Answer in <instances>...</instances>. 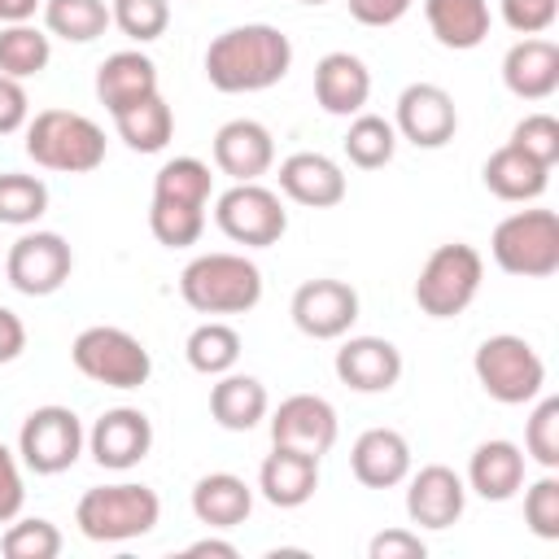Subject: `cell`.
<instances>
[{"label": "cell", "mask_w": 559, "mask_h": 559, "mask_svg": "<svg viewBox=\"0 0 559 559\" xmlns=\"http://www.w3.org/2000/svg\"><path fill=\"white\" fill-rule=\"evenodd\" d=\"M472 371H476V384L502 406H528L546 389L542 354L515 332L485 336L476 345V354H472Z\"/></svg>", "instance_id": "7"}, {"label": "cell", "mask_w": 559, "mask_h": 559, "mask_svg": "<svg viewBox=\"0 0 559 559\" xmlns=\"http://www.w3.org/2000/svg\"><path fill=\"white\" fill-rule=\"evenodd\" d=\"M87 445V432H83V419L70 411V406H35L22 428H17V459L26 472L35 476H61L79 463Z\"/></svg>", "instance_id": "10"}, {"label": "cell", "mask_w": 559, "mask_h": 559, "mask_svg": "<svg viewBox=\"0 0 559 559\" xmlns=\"http://www.w3.org/2000/svg\"><path fill=\"white\" fill-rule=\"evenodd\" d=\"M467 511V485L454 467L445 463H424L419 472L406 476V515L419 528H450Z\"/></svg>", "instance_id": "17"}, {"label": "cell", "mask_w": 559, "mask_h": 559, "mask_svg": "<svg viewBox=\"0 0 559 559\" xmlns=\"http://www.w3.org/2000/svg\"><path fill=\"white\" fill-rule=\"evenodd\" d=\"M26 157L57 175H92L105 162V131L79 109H39L26 127Z\"/></svg>", "instance_id": "5"}, {"label": "cell", "mask_w": 559, "mask_h": 559, "mask_svg": "<svg viewBox=\"0 0 559 559\" xmlns=\"http://www.w3.org/2000/svg\"><path fill=\"white\" fill-rule=\"evenodd\" d=\"M280 192H284L293 205L332 210V205L345 201L349 179H345L341 162H332L328 153L301 148V153H288V157L280 162Z\"/></svg>", "instance_id": "20"}, {"label": "cell", "mask_w": 559, "mask_h": 559, "mask_svg": "<svg viewBox=\"0 0 559 559\" xmlns=\"http://www.w3.org/2000/svg\"><path fill=\"white\" fill-rule=\"evenodd\" d=\"M502 83L520 100H546L559 92V44L546 35H520L502 57Z\"/></svg>", "instance_id": "22"}, {"label": "cell", "mask_w": 559, "mask_h": 559, "mask_svg": "<svg viewBox=\"0 0 559 559\" xmlns=\"http://www.w3.org/2000/svg\"><path fill=\"white\" fill-rule=\"evenodd\" d=\"M52 61V35L31 22L0 26V74L9 79H35Z\"/></svg>", "instance_id": "33"}, {"label": "cell", "mask_w": 559, "mask_h": 559, "mask_svg": "<svg viewBox=\"0 0 559 559\" xmlns=\"http://www.w3.org/2000/svg\"><path fill=\"white\" fill-rule=\"evenodd\" d=\"M480 280H485L480 249L467 245V240H450V245H437L428 253V262L419 266L411 293H415V306L428 319H454L476 301Z\"/></svg>", "instance_id": "6"}, {"label": "cell", "mask_w": 559, "mask_h": 559, "mask_svg": "<svg viewBox=\"0 0 559 559\" xmlns=\"http://www.w3.org/2000/svg\"><path fill=\"white\" fill-rule=\"evenodd\" d=\"M297 4H328V0H297Z\"/></svg>", "instance_id": "50"}, {"label": "cell", "mask_w": 559, "mask_h": 559, "mask_svg": "<svg viewBox=\"0 0 559 559\" xmlns=\"http://www.w3.org/2000/svg\"><path fill=\"white\" fill-rule=\"evenodd\" d=\"M537 406L524 419V459H533L542 472L559 467V397H533Z\"/></svg>", "instance_id": "38"}, {"label": "cell", "mask_w": 559, "mask_h": 559, "mask_svg": "<svg viewBox=\"0 0 559 559\" xmlns=\"http://www.w3.org/2000/svg\"><path fill=\"white\" fill-rule=\"evenodd\" d=\"M22 349H26V323L9 306H0V362L22 358Z\"/></svg>", "instance_id": "47"}, {"label": "cell", "mask_w": 559, "mask_h": 559, "mask_svg": "<svg viewBox=\"0 0 559 559\" xmlns=\"http://www.w3.org/2000/svg\"><path fill=\"white\" fill-rule=\"evenodd\" d=\"M524 524L542 542H559V476L546 472L524 485Z\"/></svg>", "instance_id": "40"}, {"label": "cell", "mask_w": 559, "mask_h": 559, "mask_svg": "<svg viewBox=\"0 0 559 559\" xmlns=\"http://www.w3.org/2000/svg\"><path fill=\"white\" fill-rule=\"evenodd\" d=\"M271 411V397H266V384L258 376H245V371H223L214 376V389H210V419L227 432H249L266 419Z\"/></svg>", "instance_id": "27"}, {"label": "cell", "mask_w": 559, "mask_h": 559, "mask_svg": "<svg viewBox=\"0 0 559 559\" xmlns=\"http://www.w3.org/2000/svg\"><path fill=\"white\" fill-rule=\"evenodd\" d=\"M332 371L354 393H389L402 380V349L384 336H345Z\"/></svg>", "instance_id": "19"}, {"label": "cell", "mask_w": 559, "mask_h": 559, "mask_svg": "<svg viewBox=\"0 0 559 559\" xmlns=\"http://www.w3.org/2000/svg\"><path fill=\"white\" fill-rule=\"evenodd\" d=\"M114 127H118V140L131 153H162L170 144V135H175V114H170V105L157 92V96L114 114Z\"/></svg>", "instance_id": "31"}, {"label": "cell", "mask_w": 559, "mask_h": 559, "mask_svg": "<svg viewBox=\"0 0 559 559\" xmlns=\"http://www.w3.org/2000/svg\"><path fill=\"white\" fill-rule=\"evenodd\" d=\"M183 358L201 376H223V371H231L240 362V332L231 323H223V319H205V323H197L188 332Z\"/></svg>", "instance_id": "32"}, {"label": "cell", "mask_w": 559, "mask_h": 559, "mask_svg": "<svg viewBox=\"0 0 559 559\" xmlns=\"http://www.w3.org/2000/svg\"><path fill=\"white\" fill-rule=\"evenodd\" d=\"M31 122V96L22 87V79L0 74V135H13Z\"/></svg>", "instance_id": "45"}, {"label": "cell", "mask_w": 559, "mask_h": 559, "mask_svg": "<svg viewBox=\"0 0 559 559\" xmlns=\"http://www.w3.org/2000/svg\"><path fill=\"white\" fill-rule=\"evenodd\" d=\"M162 520V498L157 489L140 485V480H118V485H92L79 507H74V524L87 542H135L144 533H153Z\"/></svg>", "instance_id": "4"}, {"label": "cell", "mask_w": 559, "mask_h": 559, "mask_svg": "<svg viewBox=\"0 0 559 559\" xmlns=\"http://www.w3.org/2000/svg\"><path fill=\"white\" fill-rule=\"evenodd\" d=\"M507 144H515L520 153H528L533 162H542V166L555 170V162H559V118L555 114H524L511 127V140Z\"/></svg>", "instance_id": "41"}, {"label": "cell", "mask_w": 559, "mask_h": 559, "mask_svg": "<svg viewBox=\"0 0 559 559\" xmlns=\"http://www.w3.org/2000/svg\"><path fill=\"white\" fill-rule=\"evenodd\" d=\"M153 450V419L140 406H109L87 428V454L105 472H131Z\"/></svg>", "instance_id": "16"}, {"label": "cell", "mask_w": 559, "mask_h": 559, "mask_svg": "<svg viewBox=\"0 0 559 559\" xmlns=\"http://www.w3.org/2000/svg\"><path fill=\"white\" fill-rule=\"evenodd\" d=\"M114 26L105 0H44V31L66 44H92Z\"/></svg>", "instance_id": "34"}, {"label": "cell", "mask_w": 559, "mask_h": 559, "mask_svg": "<svg viewBox=\"0 0 559 559\" xmlns=\"http://www.w3.org/2000/svg\"><path fill=\"white\" fill-rule=\"evenodd\" d=\"M349 4V17L358 26H393L411 13L415 0H345Z\"/></svg>", "instance_id": "46"}, {"label": "cell", "mask_w": 559, "mask_h": 559, "mask_svg": "<svg viewBox=\"0 0 559 559\" xmlns=\"http://www.w3.org/2000/svg\"><path fill=\"white\" fill-rule=\"evenodd\" d=\"M266 415H271L266 419L271 424V445H288V450H301V454H314V459H323L336 445L341 419H336V406L319 393H293Z\"/></svg>", "instance_id": "15"}, {"label": "cell", "mask_w": 559, "mask_h": 559, "mask_svg": "<svg viewBox=\"0 0 559 559\" xmlns=\"http://www.w3.org/2000/svg\"><path fill=\"white\" fill-rule=\"evenodd\" d=\"M210 153L231 183H253L275 166V135L258 118H231L214 131Z\"/></svg>", "instance_id": "18"}, {"label": "cell", "mask_w": 559, "mask_h": 559, "mask_svg": "<svg viewBox=\"0 0 559 559\" xmlns=\"http://www.w3.org/2000/svg\"><path fill=\"white\" fill-rule=\"evenodd\" d=\"M349 472L367 489H393L411 476V441L397 428H367L349 445Z\"/></svg>", "instance_id": "25"}, {"label": "cell", "mask_w": 559, "mask_h": 559, "mask_svg": "<svg viewBox=\"0 0 559 559\" xmlns=\"http://www.w3.org/2000/svg\"><path fill=\"white\" fill-rule=\"evenodd\" d=\"M214 223L231 245L245 249H271L284 240L288 231V210L280 201V192L253 183H231L227 192H218L214 201Z\"/></svg>", "instance_id": "11"}, {"label": "cell", "mask_w": 559, "mask_h": 559, "mask_svg": "<svg viewBox=\"0 0 559 559\" xmlns=\"http://www.w3.org/2000/svg\"><path fill=\"white\" fill-rule=\"evenodd\" d=\"M192 515L205 528H236L253 515V489L236 472H205L192 485Z\"/></svg>", "instance_id": "29"}, {"label": "cell", "mask_w": 559, "mask_h": 559, "mask_svg": "<svg viewBox=\"0 0 559 559\" xmlns=\"http://www.w3.org/2000/svg\"><path fill=\"white\" fill-rule=\"evenodd\" d=\"M480 183H485L498 201H515V205H524V201H537V197L550 188V166L533 162V157L520 153L515 144H502V148H493V153L485 157V166H480Z\"/></svg>", "instance_id": "28"}, {"label": "cell", "mask_w": 559, "mask_h": 559, "mask_svg": "<svg viewBox=\"0 0 559 559\" xmlns=\"http://www.w3.org/2000/svg\"><path fill=\"white\" fill-rule=\"evenodd\" d=\"M74 271V249L61 231H22L4 253V280L22 297H52Z\"/></svg>", "instance_id": "12"}, {"label": "cell", "mask_w": 559, "mask_h": 559, "mask_svg": "<svg viewBox=\"0 0 559 559\" xmlns=\"http://www.w3.org/2000/svg\"><path fill=\"white\" fill-rule=\"evenodd\" d=\"M559 17V0H502V22L515 35H546Z\"/></svg>", "instance_id": "42"}, {"label": "cell", "mask_w": 559, "mask_h": 559, "mask_svg": "<svg viewBox=\"0 0 559 559\" xmlns=\"http://www.w3.org/2000/svg\"><path fill=\"white\" fill-rule=\"evenodd\" d=\"M314 489H319V459L288 445H271V454L258 467V493L280 511H297L314 498Z\"/></svg>", "instance_id": "26"}, {"label": "cell", "mask_w": 559, "mask_h": 559, "mask_svg": "<svg viewBox=\"0 0 559 559\" xmlns=\"http://www.w3.org/2000/svg\"><path fill=\"white\" fill-rule=\"evenodd\" d=\"M428 31L450 52H472L489 35V0H424Z\"/></svg>", "instance_id": "30"}, {"label": "cell", "mask_w": 559, "mask_h": 559, "mask_svg": "<svg viewBox=\"0 0 559 559\" xmlns=\"http://www.w3.org/2000/svg\"><path fill=\"white\" fill-rule=\"evenodd\" d=\"M22 502H26L22 459H17V450H9V445L0 441V524L17 520V515H22Z\"/></svg>", "instance_id": "43"}, {"label": "cell", "mask_w": 559, "mask_h": 559, "mask_svg": "<svg viewBox=\"0 0 559 559\" xmlns=\"http://www.w3.org/2000/svg\"><path fill=\"white\" fill-rule=\"evenodd\" d=\"M109 17L131 44H153L170 26V0H114Z\"/></svg>", "instance_id": "39"}, {"label": "cell", "mask_w": 559, "mask_h": 559, "mask_svg": "<svg viewBox=\"0 0 559 559\" xmlns=\"http://www.w3.org/2000/svg\"><path fill=\"white\" fill-rule=\"evenodd\" d=\"M39 4H44V0H0V26H9V22H31Z\"/></svg>", "instance_id": "48"}, {"label": "cell", "mask_w": 559, "mask_h": 559, "mask_svg": "<svg viewBox=\"0 0 559 559\" xmlns=\"http://www.w3.org/2000/svg\"><path fill=\"white\" fill-rule=\"evenodd\" d=\"M4 559H57L61 555V528L44 515H17L0 533Z\"/></svg>", "instance_id": "37"}, {"label": "cell", "mask_w": 559, "mask_h": 559, "mask_svg": "<svg viewBox=\"0 0 559 559\" xmlns=\"http://www.w3.org/2000/svg\"><path fill=\"white\" fill-rule=\"evenodd\" d=\"M524 463L528 459H524V450L515 441L489 437V441H480L472 450L463 485H467V493H476L485 502H511L524 489Z\"/></svg>", "instance_id": "23"}, {"label": "cell", "mask_w": 559, "mask_h": 559, "mask_svg": "<svg viewBox=\"0 0 559 559\" xmlns=\"http://www.w3.org/2000/svg\"><path fill=\"white\" fill-rule=\"evenodd\" d=\"M367 555L371 559H424L428 546H424V537L415 528H384V533H376L367 542Z\"/></svg>", "instance_id": "44"}, {"label": "cell", "mask_w": 559, "mask_h": 559, "mask_svg": "<svg viewBox=\"0 0 559 559\" xmlns=\"http://www.w3.org/2000/svg\"><path fill=\"white\" fill-rule=\"evenodd\" d=\"M489 253L507 275H520V280L555 275L559 271V214L542 205L507 214L489 236Z\"/></svg>", "instance_id": "9"}, {"label": "cell", "mask_w": 559, "mask_h": 559, "mask_svg": "<svg viewBox=\"0 0 559 559\" xmlns=\"http://www.w3.org/2000/svg\"><path fill=\"white\" fill-rule=\"evenodd\" d=\"M183 555H214V559H236L240 550H236L231 542H223V537H201V542H192Z\"/></svg>", "instance_id": "49"}, {"label": "cell", "mask_w": 559, "mask_h": 559, "mask_svg": "<svg viewBox=\"0 0 559 559\" xmlns=\"http://www.w3.org/2000/svg\"><path fill=\"white\" fill-rule=\"evenodd\" d=\"M70 362L79 376L105 389H140L153 376V354L144 349V341L114 323L83 328L70 345Z\"/></svg>", "instance_id": "8"}, {"label": "cell", "mask_w": 559, "mask_h": 559, "mask_svg": "<svg viewBox=\"0 0 559 559\" xmlns=\"http://www.w3.org/2000/svg\"><path fill=\"white\" fill-rule=\"evenodd\" d=\"M179 297L197 314H249L262 301V271L245 253H197L179 271Z\"/></svg>", "instance_id": "3"}, {"label": "cell", "mask_w": 559, "mask_h": 559, "mask_svg": "<svg viewBox=\"0 0 559 559\" xmlns=\"http://www.w3.org/2000/svg\"><path fill=\"white\" fill-rule=\"evenodd\" d=\"M358 310H362L358 293L345 280H332V275L297 284V293L288 301V314H293L297 332L310 336V341H341V336H349V328L358 323Z\"/></svg>", "instance_id": "13"}, {"label": "cell", "mask_w": 559, "mask_h": 559, "mask_svg": "<svg viewBox=\"0 0 559 559\" xmlns=\"http://www.w3.org/2000/svg\"><path fill=\"white\" fill-rule=\"evenodd\" d=\"M48 210V183L39 175L4 170L0 175V223L4 227H35Z\"/></svg>", "instance_id": "36"}, {"label": "cell", "mask_w": 559, "mask_h": 559, "mask_svg": "<svg viewBox=\"0 0 559 559\" xmlns=\"http://www.w3.org/2000/svg\"><path fill=\"white\" fill-rule=\"evenodd\" d=\"M96 100L109 109V114H122L148 96H157V66L148 52L140 48H122V52H109L100 66H96Z\"/></svg>", "instance_id": "24"}, {"label": "cell", "mask_w": 559, "mask_h": 559, "mask_svg": "<svg viewBox=\"0 0 559 559\" xmlns=\"http://www.w3.org/2000/svg\"><path fill=\"white\" fill-rule=\"evenodd\" d=\"M341 148H345L349 166H358V170H380V166H389L393 153H397V131H393L389 118L362 109V114L349 118V131H345Z\"/></svg>", "instance_id": "35"}, {"label": "cell", "mask_w": 559, "mask_h": 559, "mask_svg": "<svg viewBox=\"0 0 559 559\" xmlns=\"http://www.w3.org/2000/svg\"><path fill=\"white\" fill-rule=\"evenodd\" d=\"M293 70V39L271 22L227 26L205 48V79L214 92H266Z\"/></svg>", "instance_id": "1"}, {"label": "cell", "mask_w": 559, "mask_h": 559, "mask_svg": "<svg viewBox=\"0 0 559 559\" xmlns=\"http://www.w3.org/2000/svg\"><path fill=\"white\" fill-rule=\"evenodd\" d=\"M393 131L415 148H445L459 131L454 96L441 83H406L393 109Z\"/></svg>", "instance_id": "14"}, {"label": "cell", "mask_w": 559, "mask_h": 559, "mask_svg": "<svg viewBox=\"0 0 559 559\" xmlns=\"http://www.w3.org/2000/svg\"><path fill=\"white\" fill-rule=\"evenodd\" d=\"M314 100L332 118H354L371 100V70L358 52H323L314 66Z\"/></svg>", "instance_id": "21"}, {"label": "cell", "mask_w": 559, "mask_h": 559, "mask_svg": "<svg viewBox=\"0 0 559 559\" xmlns=\"http://www.w3.org/2000/svg\"><path fill=\"white\" fill-rule=\"evenodd\" d=\"M214 197V175L201 157H170L153 175L148 201V231L166 249H188L205 231V210Z\"/></svg>", "instance_id": "2"}]
</instances>
